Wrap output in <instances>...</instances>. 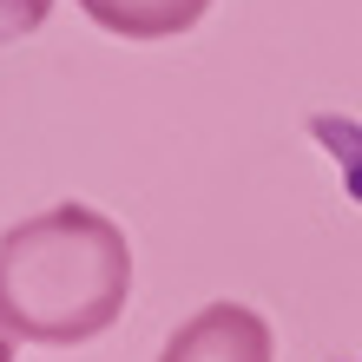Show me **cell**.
Instances as JSON below:
<instances>
[{
  "label": "cell",
  "instance_id": "1",
  "mask_svg": "<svg viewBox=\"0 0 362 362\" xmlns=\"http://www.w3.org/2000/svg\"><path fill=\"white\" fill-rule=\"evenodd\" d=\"M132 244L93 204H53L0 238V329L33 349H79L125 316Z\"/></svg>",
  "mask_w": 362,
  "mask_h": 362
},
{
  "label": "cell",
  "instance_id": "3",
  "mask_svg": "<svg viewBox=\"0 0 362 362\" xmlns=\"http://www.w3.org/2000/svg\"><path fill=\"white\" fill-rule=\"evenodd\" d=\"M112 40H178L211 13V0H73Z\"/></svg>",
  "mask_w": 362,
  "mask_h": 362
},
{
  "label": "cell",
  "instance_id": "5",
  "mask_svg": "<svg viewBox=\"0 0 362 362\" xmlns=\"http://www.w3.org/2000/svg\"><path fill=\"white\" fill-rule=\"evenodd\" d=\"M0 362H13V336L7 329H0Z\"/></svg>",
  "mask_w": 362,
  "mask_h": 362
},
{
  "label": "cell",
  "instance_id": "4",
  "mask_svg": "<svg viewBox=\"0 0 362 362\" xmlns=\"http://www.w3.org/2000/svg\"><path fill=\"white\" fill-rule=\"evenodd\" d=\"M47 20V0H0V40H13V33H27Z\"/></svg>",
  "mask_w": 362,
  "mask_h": 362
},
{
  "label": "cell",
  "instance_id": "2",
  "mask_svg": "<svg viewBox=\"0 0 362 362\" xmlns=\"http://www.w3.org/2000/svg\"><path fill=\"white\" fill-rule=\"evenodd\" d=\"M158 362H276V336L250 303H204L172 329Z\"/></svg>",
  "mask_w": 362,
  "mask_h": 362
}]
</instances>
